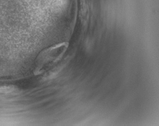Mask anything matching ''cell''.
<instances>
[{"label": "cell", "mask_w": 159, "mask_h": 126, "mask_svg": "<svg viewBox=\"0 0 159 126\" xmlns=\"http://www.w3.org/2000/svg\"><path fill=\"white\" fill-rule=\"evenodd\" d=\"M15 88L13 86H0V94H9L14 92Z\"/></svg>", "instance_id": "2"}, {"label": "cell", "mask_w": 159, "mask_h": 126, "mask_svg": "<svg viewBox=\"0 0 159 126\" xmlns=\"http://www.w3.org/2000/svg\"><path fill=\"white\" fill-rule=\"evenodd\" d=\"M68 47V43H62L52 46L40 52L36 58L35 73H40L44 68L48 67L60 60Z\"/></svg>", "instance_id": "1"}]
</instances>
